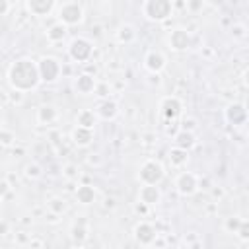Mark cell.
I'll return each instance as SVG.
<instances>
[{
  "label": "cell",
  "instance_id": "11",
  "mask_svg": "<svg viewBox=\"0 0 249 249\" xmlns=\"http://www.w3.org/2000/svg\"><path fill=\"white\" fill-rule=\"evenodd\" d=\"M27 6L35 16H47L53 10L54 0H27Z\"/></svg>",
  "mask_w": 249,
  "mask_h": 249
},
{
  "label": "cell",
  "instance_id": "23",
  "mask_svg": "<svg viewBox=\"0 0 249 249\" xmlns=\"http://www.w3.org/2000/svg\"><path fill=\"white\" fill-rule=\"evenodd\" d=\"M54 117H56V111H54L53 107L45 105V107L39 109V121H41V123H51Z\"/></svg>",
  "mask_w": 249,
  "mask_h": 249
},
{
  "label": "cell",
  "instance_id": "29",
  "mask_svg": "<svg viewBox=\"0 0 249 249\" xmlns=\"http://www.w3.org/2000/svg\"><path fill=\"white\" fill-rule=\"evenodd\" d=\"M233 33H235L237 37H241V35H243V27H241V25H237V27L233 29Z\"/></svg>",
  "mask_w": 249,
  "mask_h": 249
},
{
  "label": "cell",
  "instance_id": "24",
  "mask_svg": "<svg viewBox=\"0 0 249 249\" xmlns=\"http://www.w3.org/2000/svg\"><path fill=\"white\" fill-rule=\"evenodd\" d=\"M25 173H27L29 177H39V175H41V169H39V165L33 163V165H27V167H25Z\"/></svg>",
  "mask_w": 249,
  "mask_h": 249
},
{
  "label": "cell",
  "instance_id": "27",
  "mask_svg": "<svg viewBox=\"0 0 249 249\" xmlns=\"http://www.w3.org/2000/svg\"><path fill=\"white\" fill-rule=\"evenodd\" d=\"M51 206H53V208H54L56 212H60V210H64V204H60V200H58V198H54V200L51 202Z\"/></svg>",
  "mask_w": 249,
  "mask_h": 249
},
{
  "label": "cell",
  "instance_id": "13",
  "mask_svg": "<svg viewBox=\"0 0 249 249\" xmlns=\"http://www.w3.org/2000/svg\"><path fill=\"white\" fill-rule=\"evenodd\" d=\"M226 117H228V121L233 123V124L243 123V121H245V109H243V105H230L228 111H226Z\"/></svg>",
  "mask_w": 249,
  "mask_h": 249
},
{
  "label": "cell",
  "instance_id": "26",
  "mask_svg": "<svg viewBox=\"0 0 249 249\" xmlns=\"http://www.w3.org/2000/svg\"><path fill=\"white\" fill-rule=\"evenodd\" d=\"M200 6H202V0H189V8H191L193 12L200 10Z\"/></svg>",
  "mask_w": 249,
  "mask_h": 249
},
{
  "label": "cell",
  "instance_id": "22",
  "mask_svg": "<svg viewBox=\"0 0 249 249\" xmlns=\"http://www.w3.org/2000/svg\"><path fill=\"white\" fill-rule=\"evenodd\" d=\"M47 35H49L51 41H62L64 35H66V25H64V23H56V25H53V27L49 29Z\"/></svg>",
  "mask_w": 249,
  "mask_h": 249
},
{
  "label": "cell",
  "instance_id": "6",
  "mask_svg": "<svg viewBox=\"0 0 249 249\" xmlns=\"http://www.w3.org/2000/svg\"><path fill=\"white\" fill-rule=\"evenodd\" d=\"M58 18L64 25H74L78 21H82V8L76 4V2H68L60 8L58 12Z\"/></svg>",
  "mask_w": 249,
  "mask_h": 249
},
{
  "label": "cell",
  "instance_id": "30",
  "mask_svg": "<svg viewBox=\"0 0 249 249\" xmlns=\"http://www.w3.org/2000/svg\"><path fill=\"white\" fill-rule=\"evenodd\" d=\"M6 191H8V185L6 183H0V195H4Z\"/></svg>",
  "mask_w": 249,
  "mask_h": 249
},
{
  "label": "cell",
  "instance_id": "19",
  "mask_svg": "<svg viewBox=\"0 0 249 249\" xmlns=\"http://www.w3.org/2000/svg\"><path fill=\"white\" fill-rule=\"evenodd\" d=\"M169 161H171V165H183V163L187 161V150H183V148H173V150L169 152Z\"/></svg>",
  "mask_w": 249,
  "mask_h": 249
},
{
  "label": "cell",
  "instance_id": "31",
  "mask_svg": "<svg viewBox=\"0 0 249 249\" xmlns=\"http://www.w3.org/2000/svg\"><path fill=\"white\" fill-rule=\"evenodd\" d=\"M0 130H2V123H0Z\"/></svg>",
  "mask_w": 249,
  "mask_h": 249
},
{
  "label": "cell",
  "instance_id": "18",
  "mask_svg": "<svg viewBox=\"0 0 249 249\" xmlns=\"http://www.w3.org/2000/svg\"><path fill=\"white\" fill-rule=\"evenodd\" d=\"M78 124H80V126H86V128H91V126L95 124V115H93V111H88V109L80 111V115H78Z\"/></svg>",
  "mask_w": 249,
  "mask_h": 249
},
{
  "label": "cell",
  "instance_id": "16",
  "mask_svg": "<svg viewBox=\"0 0 249 249\" xmlns=\"http://www.w3.org/2000/svg\"><path fill=\"white\" fill-rule=\"evenodd\" d=\"M175 144L177 148H183V150H189L193 144H195V136L191 130H181L177 136H175Z\"/></svg>",
  "mask_w": 249,
  "mask_h": 249
},
{
  "label": "cell",
  "instance_id": "14",
  "mask_svg": "<svg viewBox=\"0 0 249 249\" xmlns=\"http://www.w3.org/2000/svg\"><path fill=\"white\" fill-rule=\"evenodd\" d=\"M140 198H142V202H146V204H154V202L160 200V191H158L154 185H146V187H142V191H140Z\"/></svg>",
  "mask_w": 249,
  "mask_h": 249
},
{
  "label": "cell",
  "instance_id": "21",
  "mask_svg": "<svg viewBox=\"0 0 249 249\" xmlns=\"http://www.w3.org/2000/svg\"><path fill=\"white\" fill-rule=\"evenodd\" d=\"M117 37H119V41L121 43H130V41H134V37H136V33H134V27L132 25H123L121 29H119V33H117Z\"/></svg>",
  "mask_w": 249,
  "mask_h": 249
},
{
  "label": "cell",
  "instance_id": "3",
  "mask_svg": "<svg viewBox=\"0 0 249 249\" xmlns=\"http://www.w3.org/2000/svg\"><path fill=\"white\" fill-rule=\"evenodd\" d=\"M163 177V167L161 163H158L156 160H148L142 163L140 167V179L146 183V185H156L160 183Z\"/></svg>",
  "mask_w": 249,
  "mask_h": 249
},
{
  "label": "cell",
  "instance_id": "5",
  "mask_svg": "<svg viewBox=\"0 0 249 249\" xmlns=\"http://www.w3.org/2000/svg\"><path fill=\"white\" fill-rule=\"evenodd\" d=\"M68 53H70V56H72L74 60L84 62V60H88L89 54H91V43H89L88 39H82V37H80V39H74V41L70 43Z\"/></svg>",
  "mask_w": 249,
  "mask_h": 249
},
{
  "label": "cell",
  "instance_id": "10",
  "mask_svg": "<svg viewBox=\"0 0 249 249\" xmlns=\"http://www.w3.org/2000/svg\"><path fill=\"white\" fill-rule=\"evenodd\" d=\"M146 68L150 70V72H160L163 66H165V58H163V54L161 53H156V51H150L148 54H146Z\"/></svg>",
  "mask_w": 249,
  "mask_h": 249
},
{
  "label": "cell",
  "instance_id": "8",
  "mask_svg": "<svg viewBox=\"0 0 249 249\" xmlns=\"http://www.w3.org/2000/svg\"><path fill=\"white\" fill-rule=\"evenodd\" d=\"M175 185H177V189H179L181 195H193L196 191V187H198L196 177L193 173H181L177 177V183Z\"/></svg>",
  "mask_w": 249,
  "mask_h": 249
},
{
  "label": "cell",
  "instance_id": "1",
  "mask_svg": "<svg viewBox=\"0 0 249 249\" xmlns=\"http://www.w3.org/2000/svg\"><path fill=\"white\" fill-rule=\"evenodd\" d=\"M10 84L14 86V89L18 91H27V89H33L37 84H39V70H37V64L29 58H21L18 62H14L10 66Z\"/></svg>",
  "mask_w": 249,
  "mask_h": 249
},
{
  "label": "cell",
  "instance_id": "17",
  "mask_svg": "<svg viewBox=\"0 0 249 249\" xmlns=\"http://www.w3.org/2000/svg\"><path fill=\"white\" fill-rule=\"evenodd\" d=\"M97 115L101 119H113L117 115V103L115 101H103L97 109Z\"/></svg>",
  "mask_w": 249,
  "mask_h": 249
},
{
  "label": "cell",
  "instance_id": "20",
  "mask_svg": "<svg viewBox=\"0 0 249 249\" xmlns=\"http://www.w3.org/2000/svg\"><path fill=\"white\" fill-rule=\"evenodd\" d=\"M76 196H78V200H80V202H84V204H89V202L93 200L95 193H93V189H91L89 185H84V187H78V193H76Z\"/></svg>",
  "mask_w": 249,
  "mask_h": 249
},
{
  "label": "cell",
  "instance_id": "25",
  "mask_svg": "<svg viewBox=\"0 0 249 249\" xmlns=\"http://www.w3.org/2000/svg\"><path fill=\"white\" fill-rule=\"evenodd\" d=\"M12 140H14V136H12L10 132L0 130V142H2V144H12Z\"/></svg>",
  "mask_w": 249,
  "mask_h": 249
},
{
  "label": "cell",
  "instance_id": "2",
  "mask_svg": "<svg viewBox=\"0 0 249 249\" xmlns=\"http://www.w3.org/2000/svg\"><path fill=\"white\" fill-rule=\"evenodd\" d=\"M171 0H146L144 2V16L154 21H161L171 16Z\"/></svg>",
  "mask_w": 249,
  "mask_h": 249
},
{
  "label": "cell",
  "instance_id": "12",
  "mask_svg": "<svg viewBox=\"0 0 249 249\" xmlns=\"http://www.w3.org/2000/svg\"><path fill=\"white\" fill-rule=\"evenodd\" d=\"M72 138H74V142L78 146H88L93 140V134H91V128H86V126L78 124V128L72 132Z\"/></svg>",
  "mask_w": 249,
  "mask_h": 249
},
{
  "label": "cell",
  "instance_id": "4",
  "mask_svg": "<svg viewBox=\"0 0 249 249\" xmlns=\"http://www.w3.org/2000/svg\"><path fill=\"white\" fill-rule=\"evenodd\" d=\"M37 70H39V78L45 80V82H54L60 74V66L54 58H43L39 64H37Z\"/></svg>",
  "mask_w": 249,
  "mask_h": 249
},
{
  "label": "cell",
  "instance_id": "7",
  "mask_svg": "<svg viewBox=\"0 0 249 249\" xmlns=\"http://www.w3.org/2000/svg\"><path fill=\"white\" fill-rule=\"evenodd\" d=\"M160 111L165 119H175L181 113V101L177 97H165L160 103Z\"/></svg>",
  "mask_w": 249,
  "mask_h": 249
},
{
  "label": "cell",
  "instance_id": "9",
  "mask_svg": "<svg viewBox=\"0 0 249 249\" xmlns=\"http://www.w3.org/2000/svg\"><path fill=\"white\" fill-rule=\"evenodd\" d=\"M189 43H191V39H189V33H187L185 29H175V31H171V35H169V45H171L175 51L187 49Z\"/></svg>",
  "mask_w": 249,
  "mask_h": 249
},
{
  "label": "cell",
  "instance_id": "28",
  "mask_svg": "<svg viewBox=\"0 0 249 249\" xmlns=\"http://www.w3.org/2000/svg\"><path fill=\"white\" fill-rule=\"evenodd\" d=\"M6 10H8V0H0V16L6 14Z\"/></svg>",
  "mask_w": 249,
  "mask_h": 249
},
{
  "label": "cell",
  "instance_id": "15",
  "mask_svg": "<svg viewBox=\"0 0 249 249\" xmlns=\"http://www.w3.org/2000/svg\"><path fill=\"white\" fill-rule=\"evenodd\" d=\"M76 88H78V91H82V93H89V91H93V88H95V80H93V76H89V74H82V76L76 80Z\"/></svg>",
  "mask_w": 249,
  "mask_h": 249
}]
</instances>
